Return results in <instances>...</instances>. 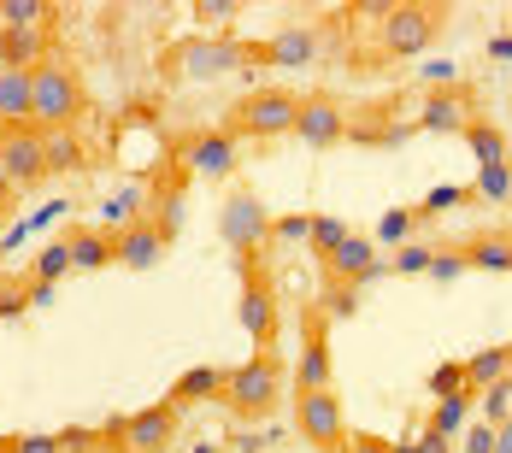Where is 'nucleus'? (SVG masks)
<instances>
[{
    "label": "nucleus",
    "instance_id": "3",
    "mask_svg": "<svg viewBox=\"0 0 512 453\" xmlns=\"http://www.w3.org/2000/svg\"><path fill=\"white\" fill-rule=\"evenodd\" d=\"M295 124H301V95L265 83V89H248L242 101L230 106V124L224 130L236 142H277V136H295Z\"/></svg>",
    "mask_w": 512,
    "mask_h": 453
},
{
    "label": "nucleus",
    "instance_id": "44",
    "mask_svg": "<svg viewBox=\"0 0 512 453\" xmlns=\"http://www.w3.org/2000/svg\"><path fill=\"white\" fill-rule=\"evenodd\" d=\"M460 271H465V253L460 248H436V259H430V277H436V283H454Z\"/></svg>",
    "mask_w": 512,
    "mask_h": 453
},
{
    "label": "nucleus",
    "instance_id": "8",
    "mask_svg": "<svg viewBox=\"0 0 512 453\" xmlns=\"http://www.w3.org/2000/svg\"><path fill=\"white\" fill-rule=\"evenodd\" d=\"M242 277V295H236V312H242V330L254 336V348H277V330H283V312H277V289L265 283L259 265H236Z\"/></svg>",
    "mask_w": 512,
    "mask_h": 453
},
{
    "label": "nucleus",
    "instance_id": "56",
    "mask_svg": "<svg viewBox=\"0 0 512 453\" xmlns=\"http://www.w3.org/2000/svg\"><path fill=\"white\" fill-rule=\"evenodd\" d=\"M0 224H6V206H0Z\"/></svg>",
    "mask_w": 512,
    "mask_h": 453
},
{
    "label": "nucleus",
    "instance_id": "2",
    "mask_svg": "<svg viewBox=\"0 0 512 453\" xmlns=\"http://www.w3.org/2000/svg\"><path fill=\"white\" fill-rule=\"evenodd\" d=\"M259 65V48L236 36H183L177 48H165V77L171 83H212V77H248Z\"/></svg>",
    "mask_w": 512,
    "mask_h": 453
},
{
    "label": "nucleus",
    "instance_id": "9",
    "mask_svg": "<svg viewBox=\"0 0 512 453\" xmlns=\"http://www.w3.org/2000/svg\"><path fill=\"white\" fill-rule=\"evenodd\" d=\"M171 159H177V165H189L195 177H230V171H236V159H242V148H236V136H230V130H189V136L171 148Z\"/></svg>",
    "mask_w": 512,
    "mask_h": 453
},
{
    "label": "nucleus",
    "instance_id": "6",
    "mask_svg": "<svg viewBox=\"0 0 512 453\" xmlns=\"http://www.w3.org/2000/svg\"><path fill=\"white\" fill-rule=\"evenodd\" d=\"M442 24H448V6H395L377 24V48H383V59H412L442 36Z\"/></svg>",
    "mask_w": 512,
    "mask_h": 453
},
{
    "label": "nucleus",
    "instance_id": "10",
    "mask_svg": "<svg viewBox=\"0 0 512 453\" xmlns=\"http://www.w3.org/2000/svg\"><path fill=\"white\" fill-rule=\"evenodd\" d=\"M330 389V318L307 306L301 312V365H295V395Z\"/></svg>",
    "mask_w": 512,
    "mask_h": 453
},
{
    "label": "nucleus",
    "instance_id": "46",
    "mask_svg": "<svg viewBox=\"0 0 512 453\" xmlns=\"http://www.w3.org/2000/svg\"><path fill=\"white\" fill-rule=\"evenodd\" d=\"M465 453H495V424H477V430H465Z\"/></svg>",
    "mask_w": 512,
    "mask_h": 453
},
{
    "label": "nucleus",
    "instance_id": "58",
    "mask_svg": "<svg viewBox=\"0 0 512 453\" xmlns=\"http://www.w3.org/2000/svg\"><path fill=\"white\" fill-rule=\"evenodd\" d=\"M507 353H512V342H507Z\"/></svg>",
    "mask_w": 512,
    "mask_h": 453
},
{
    "label": "nucleus",
    "instance_id": "25",
    "mask_svg": "<svg viewBox=\"0 0 512 453\" xmlns=\"http://www.w3.org/2000/svg\"><path fill=\"white\" fill-rule=\"evenodd\" d=\"M460 253H465V265H477V271H512V236H501V230L471 236Z\"/></svg>",
    "mask_w": 512,
    "mask_h": 453
},
{
    "label": "nucleus",
    "instance_id": "21",
    "mask_svg": "<svg viewBox=\"0 0 512 453\" xmlns=\"http://www.w3.org/2000/svg\"><path fill=\"white\" fill-rule=\"evenodd\" d=\"M112 242H118V265H130V271H148V265H159V259H165V248H171V242L159 236L148 218H142V224H130V230H118Z\"/></svg>",
    "mask_w": 512,
    "mask_h": 453
},
{
    "label": "nucleus",
    "instance_id": "13",
    "mask_svg": "<svg viewBox=\"0 0 512 453\" xmlns=\"http://www.w3.org/2000/svg\"><path fill=\"white\" fill-rule=\"evenodd\" d=\"M177 418H183V412L171 401L148 406V412H130V418H124V448L118 453H165L177 442Z\"/></svg>",
    "mask_w": 512,
    "mask_h": 453
},
{
    "label": "nucleus",
    "instance_id": "32",
    "mask_svg": "<svg viewBox=\"0 0 512 453\" xmlns=\"http://www.w3.org/2000/svg\"><path fill=\"white\" fill-rule=\"evenodd\" d=\"M477 406H483V424H495V430H501V424L512 418V377L489 383V389L477 395Z\"/></svg>",
    "mask_w": 512,
    "mask_h": 453
},
{
    "label": "nucleus",
    "instance_id": "39",
    "mask_svg": "<svg viewBox=\"0 0 512 453\" xmlns=\"http://www.w3.org/2000/svg\"><path fill=\"white\" fill-rule=\"evenodd\" d=\"M471 201H477L471 189H454V183H448V189H430V195H424L418 218H436V212H448V206H471Z\"/></svg>",
    "mask_w": 512,
    "mask_h": 453
},
{
    "label": "nucleus",
    "instance_id": "14",
    "mask_svg": "<svg viewBox=\"0 0 512 453\" xmlns=\"http://www.w3.org/2000/svg\"><path fill=\"white\" fill-rule=\"evenodd\" d=\"M0 171L18 183V189H36L48 177V148H42V130H6L0 142Z\"/></svg>",
    "mask_w": 512,
    "mask_h": 453
},
{
    "label": "nucleus",
    "instance_id": "33",
    "mask_svg": "<svg viewBox=\"0 0 512 453\" xmlns=\"http://www.w3.org/2000/svg\"><path fill=\"white\" fill-rule=\"evenodd\" d=\"M295 242H312V212L271 218V248H295Z\"/></svg>",
    "mask_w": 512,
    "mask_h": 453
},
{
    "label": "nucleus",
    "instance_id": "30",
    "mask_svg": "<svg viewBox=\"0 0 512 453\" xmlns=\"http://www.w3.org/2000/svg\"><path fill=\"white\" fill-rule=\"evenodd\" d=\"M312 306H318L330 324H342V318H354L359 312V283H336V277H324V295H318Z\"/></svg>",
    "mask_w": 512,
    "mask_h": 453
},
{
    "label": "nucleus",
    "instance_id": "34",
    "mask_svg": "<svg viewBox=\"0 0 512 453\" xmlns=\"http://www.w3.org/2000/svg\"><path fill=\"white\" fill-rule=\"evenodd\" d=\"M477 201H512V165H489V171H477V189H471Z\"/></svg>",
    "mask_w": 512,
    "mask_h": 453
},
{
    "label": "nucleus",
    "instance_id": "55",
    "mask_svg": "<svg viewBox=\"0 0 512 453\" xmlns=\"http://www.w3.org/2000/svg\"><path fill=\"white\" fill-rule=\"evenodd\" d=\"M0 142H6V124H0Z\"/></svg>",
    "mask_w": 512,
    "mask_h": 453
},
{
    "label": "nucleus",
    "instance_id": "41",
    "mask_svg": "<svg viewBox=\"0 0 512 453\" xmlns=\"http://www.w3.org/2000/svg\"><path fill=\"white\" fill-rule=\"evenodd\" d=\"M30 306V283H18V277H0V318H18Z\"/></svg>",
    "mask_w": 512,
    "mask_h": 453
},
{
    "label": "nucleus",
    "instance_id": "42",
    "mask_svg": "<svg viewBox=\"0 0 512 453\" xmlns=\"http://www.w3.org/2000/svg\"><path fill=\"white\" fill-rule=\"evenodd\" d=\"M6 453H59V436H48V430H24V436H6Z\"/></svg>",
    "mask_w": 512,
    "mask_h": 453
},
{
    "label": "nucleus",
    "instance_id": "27",
    "mask_svg": "<svg viewBox=\"0 0 512 453\" xmlns=\"http://www.w3.org/2000/svg\"><path fill=\"white\" fill-rule=\"evenodd\" d=\"M348 236H354V224H348V218H336V212H312V242H307V253L324 265L330 253L348 242Z\"/></svg>",
    "mask_w": 512,
    "mask_h": 453
},
{
    "label": "nucleus",
    "instance_id": "45",
    "mask_svg": "<svg viewBox=\"0 0 512 453\" xmlns=\"http://www.w3.org/2000/svg\"><path fill=\"white\" fill-rule=\"evenodd\" d=\"M348 453H395V442H383V436H371V430H354V436H348Z\"/></svg>",
    "mask_w": 512,
    "mask_h": 453
},
{
    "label": "nucleus",
    "instance_id": "16",
    "mask_svg": "<svg viewBox=\"0 0 512 453\" xmlns=\"http://www.w3.org/2000/svg\"><path fill=\"white\" fill-rule=\"evenodd\" d=\"M312 59H318V30L312 24H289L271 42H259V65H277V71H307Z\"/></svg>",
    "mask_w": 512,
    "mask_h": 453
},
{
    "label": "nucleus",
    "instance_id": "35",
    "mask_svg": "<svg viewBox=\"0 0 512 453\" xmlns=\"http://www.w3.org/2000/svg\"><path fill=\"white\" fill-rule=\"evenodd\" d=\"M236 12H242L236 0H201L195 6V24H206V36H230V18Z\"/></svg>",
    "mask_w": 512,
    "mask_h": 453
},
{
    "label": "nucleus",
    "instance_id": "28",
    "mask_svg": "<svg viewBox=\"0 0 512 453\" xmlns=\"http://www.w3.org/2000/svg\"><path fill=\"white\" fill-rule=\"evenodd\" d=\"M465 142H471V153H477V171H489V165H512L507 159V136H501L489 118H477V124L465 130Z\"/></svg>",
    "mask_w": 512,
    "mask_h": 453
},
{
    "label": "nucleus",
    "instance_id": "11",
    "mask_svg": "<svg viewBox=\"0 0 512 453\" xmlns=\"http://www.w3.org/2000/svg\"><path fill=\"white\" fill-rule=\"evenodd\" d=\"M295 136L307 142V148H336V142H348V106L336 101L330 89H318L301 101V124H295Z\"/></svg>",
    "mask_w": 512,
    "mask_h": 453
},
{
    "label": "nucleus",
    "instance_id": "4",
    "mask_svg": "<svg viewBox=\"0 0 512 453\" xmlns=\"http://www.w3.org/2000/svg\"><path fill=\"white\" fill-rule=\"evenodd\" d=\"M218 242L236 253V265H259L271 248V212L259 201V189H230V201L218 206Z\"/></svg>",
    "mask_w": 512,
    "mask_h": 453
},
{
    "label": "nucleus",
    "instance_id": "47",
    "mask_svg": "<svg viewBox=\"0 0 512 453\" xmlns=\"http://www.w3.org/2000/svg\"><path fill=\"white\" fill-rule=\"evenodd\" d=\"M65 212H71V206H65V201H48V206H42V212H36V218H24V230H48V224H59Z\"/></svg>",
    "mask_w": 512,
    "mask_h": 453
},
{
    "label": "nucleus",
    "instance_id": "22",
    "mask_svg": "<svg viewBox=\"0 0 512 453\" xmlns=\"http://www.w3.org/2000/svg\"><path fill=\"white\" fill-rule=\"evenodd\" d=\"M48 59V30H0V65L6 71H36Z\"/></svg>",
    "mask_w": 512,
    "mask_h": 453
},
{
    "label": "nucleus",
    "instance_id": "19",
    "mask_svg": "<svg viewBox=\"0 0 512 453\" xmlns=\"http://www.w3.org/2000/svg\"><path fill=\"white\" fill-rule=\"evenodd\" d=\"M183 206H189V183H183V177H165V171H159V183L148 189V224H154L165 242H171V236L183 230Z\"/></svg>",
    "mask_w": 512,
    "mask_h": 453
},
{
    "label": "nucleus",
    "instance_id": "15",
    "mask_svg": "<svg viewBox=\"0 0 512 453\" xmlns=\"http://www.w3.org/2000/svg\"><path fill=\"white\" fill-rule=\"evenodd\" d=\"M383 271H389V259H377V242L359 236V230L324 259V277H336V283H371V277H383Z\"/></svg>",
    "mask_w": 512,
    "mask_h": 453
},
{
    "label": "nucleus",
    "instance_id": "52",
    "mask_svg": "<svg viewBox=\"0 0 512 453\" xmlns=\"http://www.w3.org/2000/svg\"><path fill=\"white\" fill-rule=\"evenodd\" d=\"M495 453H512V418L501 424V430H495Z\"/></svg>",
    "mask_w": 512,
    "mask_h": 453
},
{
    "label": "nucleus",
    "instance_id": "54",
    "mask_svg": "<svg viewBox=\"0 0 512 453\" xmlns=\"http://www.w3.org/2000/svg\"><path fill=\"white\" fill-rule=\"evenodd\" d=\"M395 453H418V448H412V436H401V442H395Z\"/></svg>",
    "mask_w": 512,
    "mask_h": 453
},
{
    "label": "nucleus",
    "instance_id": "43",
    "mask_svg": "<svg viewBox=\"0 0 512 453\" xmlns=\"http://www.w3.org/2000/svg\"><path fill=\"white\" fill-rule=\"evenodd\" d=\"M418 77H424V89H454V83H460V65H454V59H424Z\"/></svg>",
    "mask_w": 512,
    "mask_h": 453
},
{
    "label": "nucleus",
    "instance_id": "36",
    "mask_svg": "<svg viewBox=\"0 0 512 453\" xmlns=\"http://www.w3.org/2000/svg\"><path fill=\"white\" fill-rule=\"evenodd\" d=\"M65 271H71V248H65V242H48V248H42V259L30 265V277H36V283H59Z\"/></svg>",
    "mask_w": 512,
    "mask_h": 453
},
{
    "label": "nucleus",
    "instance_id": "51",
    "mask_svg": "<svg viewBox=\"0 0 512 453\" xmlns=\"http://www.w3.org/2000/svg\"><path fill=\"white\" fill-rule=\"evenodd\" d=\"M489 59H512V36H489Z\"/></svg>",
    "mask_w": 512,
    "mask_h": 453
},
{
    "label": "nucleus",
    "instance_id": "49",
    "mask_svg": "<svg viewBox=\"0 0 512 453\" xmlns=\"http://www.w3.org/2000/svg\"><path fill=\"white\" fill-rule=\"evenodd\" d=\"M18 195H24V189H18V183H12V177H6V171H0V206H6V212H12V206H18Z\"/></svg>",
    "mask_w": 512,
    "mask_h": 453
},
{
    "label": "nucleus",
    "instance_id": "1",
    "mask_svg": "<svg viewBox=\"0 0 512 453\" xmlns=\"http://www.w3.org/2000/svg\"><path fill=\"white\" fill-rule=\"evenodd\" d=\"M283 377H289V365H283V353L265 348L254 359H242V365H230V383H224V412L230 418H242V424H265L277 406H283Z\"/></svg>",
    "mask_w": 512,
    "mask_h": 453
},
{
    "label": "nucleus",
    "instance_id": "12",
    "mask_svg": "<svg viewBox=\"0 0 512 453\" xmlns=\"http://www.w3.org/2000/svg\"><path fill=\"white\" fill-rule=\"evenodd\" d=\"M477 124V95L465 89V83H454V89H430L424 95V106H418V130H430V136H454V130H471Z\"/></svg>",
    "mask_w": 512,
    "mask_h": 453
},
{
    "label": "nucleus",
    "instance_id": "53",
    "mask_svg": "<svg viewBox=\"0 0 512 453\" xmlns=\"http://www.w3.org/2000/svg\"><path fill=\"white\" fill-rule=\"evenodd\" d=\"M195 453H230V448H224V442H201Z\"/></svg>",
    "mask_w": 512,
    "mask_h": 453
},
{
    "label": "nucleus",
    "instance_id": "57",
    "mask_svg": "<svg viewBox=\"0 0 512 453\" xmlns=\"http://www.w3.org/2000/svg\"><path fill=\"white\" fill-rule=\"evenodd\" d=\"M0 453H6V436H0Z\"/></svg>",
    "mask_w": 512,
    "mask_h": 453
},
{
    "label": "nucleus",
    "instance_id": "29",
    "mask_svg": "<svg viewBox=\"0 0 512 453\" xmlns=\"http://www.w3.org/2000/svg\"><path fill=\"white\" fill-rule=\"evenodd\" d=\"M48 18H59L42 0H0V30H48Z\"/></svg>",
    "mask_w": 512,
    "mask_h": 453
},
{
    "label": "nucleus",
    "instance_id": "17",
    "mask_svg": "<svg viewBox=\"0 0 512 453\" xmlns=\"http://www.w3.org/2000/svg\"><path fill=\"white\" fill-rule=\"evenodd\" d=\"M36 71H6L0 65V124L6 130H36Z\"/></svg>",
    "mask_w": 512,
    "mask_h": 453
},
{
    "label": "nucleus",
    "instance_id": "48",
    "mask_svg": "<svg viewBox=\"0 0 512 453\" xmlns=\"http://www.w3.org/2000/svg\"><path fill=\"white\" fill-rule=\"evenodd\" d=\"M412 448H418V453H448V448H454V442H448V436H436V430L424 424V430L412 436Z\"/></svg>",
    "mask_w": 512,
    "mask_h": 453
},
{
    "label": "nucleus",
    "instance_id": "50",
    "mask_svg": "<svg viewBox=\"0 0 512 453\" xmlns=\"http://www.w3.org/2000/svg\"><path fill=\"white\" fill-rule=\"evenodd\" d=\"M30 306H53V283H36L30 277Z\"/></svg>",
    "mask_w": 512,
    "mask_h": 453
},
{
    "label": "nucleus",
    "instance_id": "24",
    "mask_svg": "<svg viewBox=\"0 0 512 453\" xmlns=\"http://www.w3.org/2000/svg\"><path fill=\"white\" fill-rule=\"evenodd\" d=\"M42 148H48V177L89 171V148L77 142V130H48V136H42Z\"/></svg>",
    "mask_w": 512,
    "mask_h": 453
},
{
    "label": "nucleus",
    "instance_id": "26",
    "mask_svg": "<svg viewBox=\"0 0 512 453\" xmlns=\"http://www.w3.org/2000/svg\"><path fill=\"white\" fill-rule=\"evenodd\" d=\"M501 377H512V353L507 348H483L465 359V389L471 395H483L489 383H501Z\"/></svg>",
    "mask_w": 512,
    "mask_h": 453
},
{
    "label": "nucleus",
    "instance_id": "31",
    "mask_svg": "<svg viewBox=\"0 0 512 453\" xmlns=\"http://www.w3.org/2000/svg\"><path fill=\"white\" fill-rule=\"evenodd\" d=\"M418 224H424V218H418V206H389V212H383V224H377V242H389V248H407Z\"/></svg>",
    "mask_w": 512,
    "mask_h": 453
},
{
    "label": "nucleus",
    "instance_id": "38",
    "mask_svg": "<svg viewBox=\"0 0 512 453\" xmlns=\"http://www.w3.org/2000/svg\"><path fill=\"white\" fill-rule=\"evenodd\" d=\"M430 395H436V401L471 395V389H465V359H460V365H436V371H430Z\"/></svg>",
    "mask_w": 512,
    "mask_h": 453
},
{
    "label": "nucleus",
    "instance_id": "20",
    "mask_svg": "<svg viewBox=\"0 0 512 453\" xmlns=\"http://www.w3.org/2000/svg\"><path fill=\"white\" fill-rule=\"evenodd\" d=\"M59 242L71 248V271H101V265H112V259H118V242L106 236L101 224H95V230H89V224H71Z\"/></svg>",
    "mask_w": 512,
    "mask_h": 453
},
{
    "label": "nucleus",
    "instance_id": "5",
    "mask_svg": "<svg viewBox=\"0 0 512 453\" xmlns=\"http://www.w3.org/2000/svg\"><path fill=\"white\" fill-rule=\"evenodd\" d=\"M83 77L65 65V59H48V65H36V130L48 136V130H77V118H83Z\"/></svg>",
    "mask_w": 512,
    "mask_h": 453
},
{
    "label": "nucleus",
    "instance_id": "7",
    "mask_svg": "<svg viewBox=\"0 0 512 453\" xmlns=\"http://www.w3.org/2000/svg\"><path fill=\"white\" fill-rule=\"evenodd\" d=\"M295 430H301V442L318 448V453H348V418H342L336 389L295 395Z\"/></svg>",
    "mask_w": 512,
    "mask_h": 453
},
{
    "label": "nucleus",
    "instance_id": "37",
    "mask_svg": "<svg viewBox=\"0 0 512 453\" xmlns=\"http://www.w3.org/2000/svg\"><path fill=\"white\" fill-rule=\"evenodd\" d=\"M465 401H471V395H454V401H436V412H430V430L454 442V436H460V424H465Z\"/></svg>",
    "mask_w": 512,
    "mask_h": 453
},
{
    "label": "nucleus",
    "instance_id": "23",
    "mask_svg": "<svg viewBox=\"0 0 512 453\" xmlns=\"http://www.w3.org/2000/svg\"><path fill=\"white\" fill-rule=\"evenodd\" d=\"M142 218H148V189H142V183H130V189H118V195L101 201V230L106 236H118V230H130V224H142Z\"/></svg>",
    "mask_w": 512,
    "mask_h": 453
},
{
    "label": "nucleus",
    "instance_id": "18",
    "mask_svg": "<svg viewBox=\"0 0 512 453\" xmlns=\"http://www.w3.org/2000/svg\"><path fill=\"white\" fill-rule=\"evenodd\" d=\"M224 383H230V371H224V365H189V371L171 383V395H165V401L177 406V412H189V406L224 401Z\"/></svg>",
    "mask_w": 512,
    "mask_h": 453
},
{
    "label": "nucleus",
    "instance_id": "40",
    "mask_svg": "<svg viewBox=\"0 0 512 453\" xmlns=\"http://www.w3.org/2000/svg\"><path fill=\"white\" fill-rule=\"evenodd\" d=\"M430 259H436V248H424V242H407V248L389 259V271H407V277H418V271H430Z\"/></svg>",
    "mask_w": 512,
    "mask_h": 453
}]
</instances>
